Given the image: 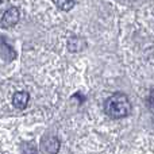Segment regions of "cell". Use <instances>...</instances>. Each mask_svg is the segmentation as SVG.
I'll return each mask as SVG.
<instances>
[{"instance_id": "obj_1", "label": "cell", "mask_w": 154, "mask_h": 154, "mask_svg": "<svg viewBox=\"0 0 154 154\" xmlns=\"http://www.w3.org/2000/svg\"><path fill=\"white\" fill-rule=\"evenodd\" d=\"M104 111L112 119H122L130 115L131 103L125 93H115L106 100Z\"/></svg>"}, {"instance_id": "obj_2", "label": "cell", "mask_w": 154, "mask_h": 154, "mask_svg": "<svg viewBox=\"0 0 154 154\" xmlns=\"http://www.w3.org/2000/svg\"><path fill=\"white\" fill-rule=\"evenodd\" d=\"M18 20H19V10L16 7H11L3 14L0 24H2V27L8 29V27L15 26L18 23Z\"/></svg>"}, {"instance_id": "obj_3", "label": "cell", "mask_w": 154, "mask_h": 154, "mask_svg": "<svg viewBox=\"0 0 154 154\" xmlns=\"http://www.w3.org/2000/svg\"><path fill=\"white\" fill-rule=\"evenodd\" d=\"M42 149L48 154H57L60 150V139L54 135L46 137L42 141Z\"/></svg>"}, {"instance_id": "obj_4", "label": "cell", "mask_w": 154, "mask_h": 154, "mask_svg": "<svg viewBox=\"0 0 154 154\" xmlns=\"http://www.w3.org/2000/svg\"><path fill=\"white\" fill-rule=\"evenodd\" d=\"M29 100H30V96L24 91H19V92L14 93V96H12V104L18 109L26 108L27 104H29Z\"/></svg>"}, {"instance_id": "obj_5", "label": "cell", "mask_w": 154, "mask_h": 154, "mask_svg": "<svg viewBox=\"0 0 154 154\" xmlns=\"http://www.w3.org/2000/svg\"><path fill=\"white\" fill-rule=\"evenodd\" d=\"M85 48V41L80 37H72L69 38V42H68V49H69L72 53H77L81 49Z\"/></svg>"}, {"instance_id": "obj_6", "label": "cell", "mask_w": 154, "mask_h": 154, "mask_svg": "<svg viewBox=\"0 0 154 154\" xmlns=\"http://www.w3.org/2000/svg\"><path fill=\"white\" fill-rule=\"evenodd\" d=\"M53 2L62 11H70L75 7V0H53Z\"/></svg>"}]
</instances>
